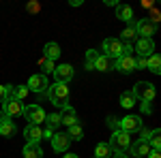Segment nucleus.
<instances>
[{
  "label": "nucleus",
  "instance_id": "nucleus-16",
  "mask_svg": "<svg viewBox=\"0 0 161 158\" xmlns=\"http://www.w3.org/2000/svg\"><path fill=\"white\" fill-rule=\"evenodd\" d=\"M153 150V147L148 145V141H142V139H137L136 143H131V154L137 158H142V156H148V152Z\"/></svg>",
  "mask_w": 161,
  "mask_h": 158
},
{
  "label": "nucleus",
  "instance_id": "nucleus-26",
  "mask_svg": "<svg viewBox=\"0 0 161 158\" xmlns=\"http://www.w3.org/2000/svg\"><path fill=\"white\" fill-rule=\"evenodd\" d=\"M148 145L153 150H159L161 147V130L159 128H155V130H150V137H148Z\"/></svg>",
  "mask_w": 161,
  "mask_h": 158
},
{
  "label": "nucleus",
  "instance_id": "nucleus-27",
  "mask_svg": "<svg viewBox=\"0 0 161 158\" xmlns=\"http://www.w3.org/2000/svg\"><path fill=\"white\" fill-rule=\"evenodd\" d=\"M69 139H71V141H80V139H82V137H84V128H82V126H80V124H73V126H69Z\"/></svg>",
  "mask_w": 161,
  "mask_h": 158
},
{
  "label": "nucleus",
  "instance_id": "nucleus-24",
  "mask_svg": "<svg viewBox=\"0 0 161 158\" xmlns=\"http://www.w3.org/2000/svg\"><path fill=\"white\" fill-rule=\"evenodd\" d=\"M112 152L110 145L108 143H97V147H95V158H112Z\"/></svg>",
  "mask_w": 161,
  "mask_h": 158
},
{
  "label": "nucleus",
  "instance_id": "nucleus-5",
  "mask_svg": "<svg viewBox=\"0 0 161 158\" xmlns=\"http://www.w3.org/2000/svg\"><path fill=\"white\" fill-rule=\"evenodd\" d=\"M123 41L120 38H105L101 43V49H103V56H110V58H120L123 56Z\"/></svg>",
  "mask_w": 161,
  "mask_h": 158
},
{
  "label": "nucleus",
  "instance_id": "nucleus-20",
  "mask_svg": "<svg viewBox=\"0 0 161 158\" xmlns=\"http://www.w3.org/2000/svg\"><path fill=\"white\" fill-rule=\"evenodd\" d=\"M22 154L24 158H43V150L39 147V143H26Z\"/></svg>",
  "mask_w": 161,
  "mask_h": 158
},
{
  "label": "nucleus",
  "instance_id": "nucleus-7",
  "mask_svg": "<svg viewBox=\"0 0 161 158\" xmlns=\"http://www.w3.org/2000/svg\"><path fill=\"white\" fill-rule=\"evenodd\" d=\"M30 92H37V94H41V92H45L47 88H50V81H47V75L39 73V75H32L30 79H28V85H26Z\"/></svg>",
  "mask_w": 161,
  "mask_h": 158
},
{
  "label": "nucleus",
  "instance_id": "nucleus-37",
  "mask_svg": "<svg viewBox=\"0 0 161 158\" xmlns=\"http://www.w3.org/2000/svg\"><path fill=\"white\" fill-rule=\"evenodd\" d=\"M4 100H7V88L0 85V103H4Z\"/></svg>",
  "mask_w": 161,
  "mask_h": 158
},
{
  "label": "nucleus",
  "instance_id": "nucleus-15",
  "mask_svg": "<svg viewBox=\"0 0 161 158\" xmlns=\"http://www.w3.org/2000/svg\"><path fill=\"white\" fill-rule=\"evenodd\" d=\"M120 73H131V71H136V58L133 56H120V58H116V64H114Z\"/></svg>",
  "mask_w": 161,
  "mask_h": 158
},
{
  "label": "nucleus",
  "instance_id": "nucleus-2",
  "mask_svg": "<svg viewBox=\"0 0 161 158\" xmlns=\"http://www.w3.org/2000/svg\"><path fill=\"white\" fill-rule=\"evenodd\" d=\"M108 145H110V150L114 154H125L129 150V145H131V135L125 133V130H114Z\"/></svg>",
  "mask_w": 161,
  "mask_h": 158
},
{
  "label": "nucleus",
  "instance_id": "nucleus-18",
  "mask_svg": "<svg viewBox=\"0 0 161 158\" xmlns=\"http://www.w3.org/2000/svg\"><path fill=\"white\" fill-rule=\"evenodd\" d=\"M116 17L123 19V22H133V9H131L129 4L118 2V4H116Z\"/></svg>",
  "mask_w": 161,
  "mask_h": 158
},
{
  "label": "nucleus",
  "instance_id": "nucleus-39",
  "mask_svg": "<svg viewBox=\"0 0 161 158\" xmlns=\"http://www.w3.org/2000/svg\"><path fill=\"white\" fill-rule=\"evenodd\" d=\"M52 137H54V130L45 128V130H43V139H52Z\"/></svg>",
  "mask_w": 161,
  "mask_h": 158
},
{
  "label": "nucleus",
  "instance_id": "nucleus-30",
  "mask_svg": "<svg viewBox=\"0 0 161 158\" xmlns=\"http://www.w3.org/2000/svg\"><path fill=\"white\" fill-rule=\"evenodd\" d=\"M133 37H136V28H133V24H131L129 28H125V30H123V38H125V41H131Z\"/></svg>",
  "mask_w": 161,
  "mask_h": 158
},
{
  "label": "nucleus",
  "instance_id": "nucleus-33",
  "mask_svg": "<svg viewBox=\"0 0 161 158\" xmlns=\"http://www.w3.org/2000/svg\"><path fill=\"white\" fill-rule=\"evenodd\" d=\"M148 137H150L148 128H140V139H142V141H148Z\"/></svg>",
  "mask_w": 161,
  "mask_h": 158
},
{
  "label": "nucleus",
  "instance_id": "nucleus-25",
  "mask_svg": "<svg viewBox=\"0 0 161 158\" xmlns=\"http://www.w3.org/2000/svg\"><path fill=\"white\" fill-rule=\"evenodd\" d=\"M120 105H123L125 109H131V107L136 105V96H133V92H131V90H127V92L120 94Z\"/></svg>",
  "mask_w": 161,
  "mask_h": 158
},
{
  "label": "nucleus",
  "instance_id": "nucleus-22",
  "mask_svg": "<svg viewBox=\"0 0 161 158\" xmlns=\"http://www.w3.org/2000/svg\"><path fill=\"white\" fill-rule=\"evenodd\" d=\"M43 51H45V60H56V58H60V47H58V43H47V45H45V49H43Z\"/></svg>",
  "mask_w": 161,
  "mask_h": 158
},
{
  "label": "nucleus",
  "instance_id": "nucleus-32",
  "mask_svg": "<svg viewBox=\"0 0 161 158\" xmlns=\"http://www.w3.org/2000/svg\"><path fill=\"white\" fill-rule=\"evenodd\" d=\"M159 19H161V13L157 11V9H153V13H150V19H148V22L157 26V24H159Z\"/></svg>",
  "mask_w": 161,
  "mask_h": 158
},
{
  "label": "nucleus",
  "instance_id": "nucleus-13",
  "mask_svg": "<svg viewBox=\"0 0 161 158\" xmlns=\"http://www.w3.org/2000/svg\"><path fill=\"white\" fill-rule=\"evenodd\" d=\"M24 137H26V143H39L43 139V128L41 126H35V124H26Z\"/></svg>",
  "mask_w": 161,
  "mask_h": 158
},
{
  "label": "nucleus",
  "instance_id": "nucleus-35",
  "mask_svg": "<svg viewBox=\"0 0 161 158\" xmlns=\"http://www.w3.org/2000/svg\"><path fill=\"white\" fill-rule=\"evenodd\" d=\"M136 69H146V58H137L136 60Z\"/></svg>",
  "mask_w": 161,
  "mask_h": 158
},
{
  "label": "nucleus",
  "instance_id": "nucleus-42",
  "mask_svg": "<svg viewBox=\"0 0 161 158\" xmlns=\"http://www.w3.org/2000/svg\"><path fill=\"white\" fill-rule=\"evenodd\" d=\"M62 158H77V154H64Z\"/></svg>",
  "mask_w": 161,
  "mask_h": 158
},
{
  "label": "nucleus",
  "instance_id": "nucleus-28",
  "mask_svg": "<svg viewBox=\"0 0 161 158\" xmlns=\"http://www.w3.org/2000/svg\"><path fill=\"white\" fill-rule=\"evenodd\" d=\"M97 51L95 49H88L86 51V71H95V60H97Z\"/></svg>",
  "mask_w": 161,
  "mask_h": 158
},
{
  "label": "nucleus",
  "instance_id": "nucleus-14",
  "mask_svg": "<svg viewBox=\"0 0 161 158\" xmlns=\"http://www.w3.org/2000/svg\"><path fill=\"white\" fill-rule=\"evenodd\" d=\"M58 115H60L62 126H73V124H77V113H75V109L71 107V105H64Z\"/></svg>",
  "mask_w": 161,
  "mask_h": 158
},
{
  "label": "nucleus",
  "instance_id": "nucleus-41",
  "mask_svg": "<svg viewBox=\"0 0 161 158\" xmlns=\"http://www.w3.org/2000/svg\"><path fill=\"white\" fill-rule=\"evenodd\" d=\"M112 158H129L127 154H112Z\"/></svg>",
  "mask_w": 161,
  "mask_h": 158
},
{
  "label": "nucleus",
  "instance_id": "nucleus-29",
  "mask_svg": "<svg viewBox=\"0 0 161 158\" xmlns=\"http://www.w3.org/2000/svg\"><path fill=\"white\" fill-rule=\"evenodd\" d=\"M54 69H56V66H54V62H52V60H45V58H43V62H41V71H43V75L54 73Z\"/></svg>",
  "mask_w": 161,
  "mask_h": 158
},
{
  "label": "nucleus",
  "instance_id": "nucleus-10",
  "mask_svg": "<svg viewBox=\"0 0 161 158\" xmlns=\"http://www.w3.org/2000/svg\"><path fill=\"white\" fill-rule=\"evenodd\" d=\"M136 54L140 58H148L155 54V43H153V38H137L136 43Z\"/></svg>",
  "mask_w": 161,
  "mask_h": 158
},
{
  "label": "nucleus",
  "instance_id": "nucleus-34",
  "mask_svg": "<svg viewBox=\"0 0 161 158\" xmlns=\"http://www.w3.org/2000/svg\"><path fill=\"white\" fill-rule=\"evenodd\" d=\"M26 9H28V11H30V13H37L39 9H41V7H39L37 2H28V7H26Z\"/></svg>",
  "mask_w": 161,
  "mask_h": 158
},
{
  "label": "nucleus",
  "instance_id": "nucleus-9",
  "mask_svg": "<svg viewBox=\"0 0 161 158\" xmlns=\"http://www.w3.org/2000/svg\"><path fill=\"white\" fill-rule=\"evenodd\" d=\"M69 145H71V139H69L67 133H54V137H52V147H54V152L62 154V152L69 150Z\"/></svg>",
  "mask_w": 161,
  "mask_h": 158
},
{
  "label": "nucleus",
  "instance_id": "nucleus-17",
  "mask_svg": "<svg viewBox=\"0 0 161 158\" xmlns=\"http://www.w3.org/2000/svg\"><path fill=\"white\" fill-rule=\"evenodd\" d=\"M114 64H116L114 58L101 54V56H97V60H95V69H97V71H112V69H114Z\"/></svg>",
  "mask_w": 161,
  "mask_h": 158
},
{
  "label": "nucleus",
  "instance_id": "nucleus-8",
  "mask_svg": "<svg viewBox=\"0 0 161 158\" xmlns=\"http://www.w3.org/2000/svg\"><path fill=\"white\" fill-rule=\"evenodd\" d=\"M142 128V118L140 115H125L123 120H120V130L125 133H137Z\"/></svg>",
  "mask_w": 161,
  "mask_h": 158
},
{
  "label": "nucleus",
  "instance_id": "nucleus-12",
  "mask_svg": "<svg viewBox=\"0 0 161 158\" xmlns=\"http://www.w3.org/2000/svg\"><path fill=\"white\" fill-rule=\"evenodd\" d=\"M133 28H136V34H142L140 38H150L155 32H157V26L150 24L148 19H140V22H137Z\"/></svg>",
  "mask_w": 161,
  "mask_h": 158
},
{
  "label": "nucleus",
  "instance_id": "nucleus-43",
  "mask_svg": "<svg viewBox=\"0 0 161 158\" xmlns=\"http://www.w3.org/2000/svg\"><path fill=\"white\" fill-rule=\"evenodd\" d=\"M2 120H4V113H2V111H0V122H2Z\"/></svg>",
  "mask_w": 161,
  "mask_h": 158
},
{
  "label": "nucleus",
  "instance_id": "nucleus-36",
  "mask_svg": "<svg viewBox=\"0 0 161 158\" xmlns=\"http://www.w3.org/2000/svg\"><path fill=\"white\" fill-rule=\"evenodd\" d=\"M153 111V105L150 103H142V113H150Z\"/></svg>",
  "mask_w": 161,
  "mask_h": 158
},
{
  "label": "nucleus",
  "instance_id": "nucleus-11",
  "mask_svg": "<svg viewBox=\"0 0 161 158\" xmlns=\"http://www.w3.org/2000/svg\"><path fill=\"white\" fill-rule=\"evenodd\" d=\"M54 75H56V81L58 84H69L73 79V66L71 64H58L54 69Z\"/></svg>",
  "mask_w": 161,
  "mask_h": 158
},
{
  "label": "nucleus",
  "instance_id": "nucleus-23",
  "mask_svg": "<svg viewBox=\"0 0 161 158\" xmlns=\"http://www.w3.org/2000/svg\"><path fill=\"white\" fill-rule=\"evenodd\" d=\"M58 126H62L60 124V115H58V113H47V115H45V128L56 130Z\"/></svg>",
  "mask_w": 161,
  "mask_h": 158
},
{
  "label": "nucleus",
  "instance_id": "nucleus-1",
  "mask_svg": "<svg viewBox=\"0 0 161 158\" xmlns=\"http://www.w3.org/2000/svg\"><path fill=\"white\" fill-rule=\"evenodd\" d=\"M47 98H50L52 105H56V107H64L67 105V100H69V85L67 84H56L50 85L47 88Z\"/></svg>",
  "mask_w": 161,
  "mask_h": 158
},
{
  "label": "nucleus",
  "instance_id": "nucleus-4",
  "mask_svg": "<svg viewBox=\"0 0 161 158\" xmlns=\"http://www.w3.org/2000/svg\"><path fill=\"white\" fill-rule=\"evenodd\" d=\"M22 115L28 120V124H35V126H41L45 122V111L41 109V105H28V107H24Z\"/></svg>",
  "mask_w": 161,
  "mask_h": 158
},
{
  "label": "nucleus",
  "instance_id": "nucleus-21",
  "mask_svg": "<svg viewBox=\"0 0 161 158\" xmlns=\"http://www.w3.org/2000/svg\"><path fill=\"white\" fill-rule=\"evenodd\" d=\"M15 133H17V128H15V124L9 118H4L0 122V137H13Z\"/></svg>",
  "mask_w": 161,
  "mask_h": 158
},
{
  "label": "nucleus",
  "instance_id": "nucleus-3",
  "mask_svg": "<svg viewBox=\"0 0 161 158\" xmlns=\"http://www.w3.org/2000/svg\"><path fill=\"white\" fill-rule=\"evenodd\" d=\"M131 92H133L136 100H142V103H153V98H155V94H157L155 85L148 84V81H137Z\"/></svg>",
  "mask_w": 161,
  "mask_h": 158
},
{
  "label": "nucleus",
  "instance_id": "nucleus-6",
  "mask_svg": "<svg viewBox=\"0 0 161 158\" xmlns=\"http://www.w3.org/2000/svg\"><path fill=\"white\" fill-rule=\"evenodd\" d=\"M2 113H4V118H17V115H22V111H24V105L19 103V100H15V98H7L4 103H2Z\"/></svg>",
  "mask_w": 161,
  "mask_h": 158
},
{
  "label": "nucleus",
  "instance_id": "nucleus-44",
  "mask_svg": "<svg viewBox=\"0 0 161 158\" xmlns=\"http://www.w3.org/2000/svg\"><path fill=\"white\" fill-rule=\"evenodd\" d=\"M92 158H95V156H92Z\"/></svg>",
  "mask_w": 161,
  "mask_h": 158
},
{
  "label": "nucleus",
  "instance_id": "nucleus-31",
  "mask_svg": "<svg viewBox=\"0 0 161 158\" xmlns=\"http://www.w3.org/2000/svg\"><path fill=\"white\" fill-rule=\"evenodd\" d=\"M108 126H110L112 130H120V120L114 118V115H110V118H108Z\"/></svg>",
  "mask_w": 161,
  "mask_h": 158
},
{
  "label": "nucleus",
  "instance_id": "nucleus-38",
  "mask_svg": "<svg viewBox=\"0 0 161 158\" xmlns=\"http://www.w3.org/2000/svg\"><path fill=\"white\" fill-rule=\"evenodd\" d=\"M148 158H161V152H159V150H150Z\"/></svg>",
  "mask_w": 161,
  "mask_h": 158
},
{
  "label": "nucleus",
  "instance_id": "nucleus-19",
  "mask_svg": "<svg viewBox=\"0 0 161 158\" xmlns=\"http://www.w3.org/2000/svg\"><path fill=\"white\" fill-rule=\"evenodd\" d=\"M146 69H148L150 73H155V75H159L161 73V56L155 51L153 56H148L146 58Z\"/></svg>",
  "mask_w": 161,
  "mask_h": 158
},
{
  "label": "nucleus",
  "instance_id": "nucleus-40",
  "mask_svg": "<svg viewBox=\"0 0 161 158\" xmlns=\"http://www.w3.org/2000/svg\"><path fill=\"white\" fill-rule=\"evenodd\" d=\"M142 7H144V9H153V0H144Z\"/></svg>",
  "mask_w": 161,
  "mask_h": 158
}]
</instances>
